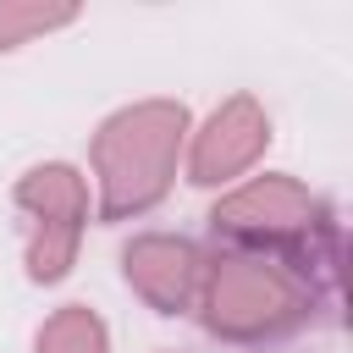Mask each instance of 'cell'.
<instances>
[{"label":"cell","mask_w":353,"mask_h":353,"mask_svg":"<svg viewBox=\"0 0 353 353\" xmlns=\"http://www.w3.org/2000/svg\"><path fill=\"white\" fill-rule=\"evenodd\" d=\"M17 210L28 215V281H66L88 226V182L66 160H44L17 176Z\"/></svg>","instance_id":"277c9868"},{"label":"cell","mask_w":353,"mask_h":353,"mask_svg":"<svg viewBox=\"0 0 353 353\" xmlns=\"http://www.w3.org/2000/svg\"><path fill=\"white\" fill-rule=\"evenodd\" d=\"M204 248L176 232H138L121 248V276L127 287L154 309V314H193L199 287H204Z\"/></svg>","instance_id":"8992f818"},{"label":"cell","mask_w":353,"mask_h":353,"mask_svg":"<svg viewBox=\"0 0 353 353\" xmlns=\"http://www.w3.org/2000/svg\"><path fill=\"white\" fill-rule=\"evenodd\" d=\"M270 149V116L254 94H232L221 99L204 127L193 132L188 149V182L193 188H226L232 176L254 171V160Z\"/></svg>","instance_id":"5b68a950"},{"label":"cell","mask_w":353,"mask_h":353,"mask_svg":"<svg viewBox=\"0 0 353 353\" xmlns=\"http://www.w3.org/2000/svg\"><path fill=\"white\" fill-rule=\"evenodd\" d=\"M77 6H39V0H0V50H22L39 33L72 28Z\"/></svg>","instance_id":"ba28073f"},{"label":"cell","mask_w":353,"mask_h":353,"mask_svg":"<svg viewBox=\"0 0 353 353\" xmlns=\"http://www.w3.org/2000/svg\"><path fill=\"white\" fill-rule=\"evenodd\" d=\"M188 138L182 99H138L99 121L94 132V176H99V215L132 221L154 210L176 182V154Z\"/></svg>","instance_id":"7a4b0ae2"},{"label":"cell","mask_w":353,"mask_h":353,"mask_svg":"<svg viewBox=\"0 0 353 353\" xmlns=\"http://www.w3.org/2000/svg\"><path fill=\"white\" fill-rule=\"evenodd\" d=\"M215 237H226L232 248H254V254H287V259H309L320 270L342 276V232L331 221V210L281 171H265L232 193L215 199L210 210Z\"/></svg>","instance_id":"3957f363"},{"label":"cell","mask_w":353,"mask_h":353,"mask_svg":"<svg viewBox=\"0 0 353 353\" xmlns=\"http://www.w3.org/2000/svg\"><path fill=\"white\" fill-rule=\"evenodd\" d=\"M336 303V270H320L309 259L287 254H254V248H226L204 259V287H199V320L221 342H281L303 325H314Z\"/></svg>","instance_id":"6da1fadb"},{"label":"cell","mask_w":353,"mask_h":353,"mask_svg":"<svg viewBox=\"0 0 353 353\" xmlns=\"http://www.w3.org/2000/svg\"><path fill=\"white\" fill-rule=\"evenodd\" d=\"M33 353H110V331L88 303H66L39 325Z\"/></svg>","instance_id":"52a82bcc"}]
</instances>
